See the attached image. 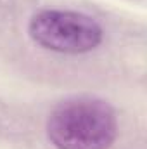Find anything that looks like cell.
Returning a JSON list of instances; mask_svg holds the SVG:
<instances>
[{"label":"cell","mask_w":147,"mask_h":149,"mask_svg":"<svg viewBox=\"0 0 147 149\" xmlns=\"http://www.w3.org/2000/svg\"><path fill=\"white\" fill-rule=\"evenodd\" d=\"M47 135L57 149H109L118 135L116 113L97 97H71L50 113Z\"/></svg>","instance_id":"obj_1"},{"label":"cell","mask_w":147,"mask_h":149,"mask_svg":"<svg viewBox=\"0 0 147 149\" xmlns=\"http://www.w3.org/2000/svg\"><path fill=\"white\" fill-rule=\"evenodd\" d=\"M28 33L43 49L61 54H85L102 42L101 24L73 10H42L30 21Z\"/></svg>","instance_id":"obj_2"}]
</instances>
